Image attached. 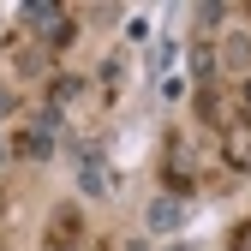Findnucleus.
<instances>
[{"instance_id": "f257e3e1", "label": "nucleus", "mask_w": 251, "mask_h": 251, "mask_svg": "<svg viewBox=\"0 0 251 251\" xmlns=\"http://www.w3.org/2000/svg\"><path fill=\"white\" fill-rule=\"evenodd\" d=\"M48 150H54V114H42V120L18 138V155H48Z\"/></svg>"}, {"instance_id": "f03ea898", "label": "nucleus", "mask_w": 251, "mask_h": 251, "mask_svg": "<svg viewBox=\"0 0 251 251\" xmlns=\"http://www.w3.org/2000/svg\"><path fill=\"white\" fill-rule=\"evenodd\" d=\"M179 215H185L179 198H155V203H150V227H155V233H174V227H179Z\"/></svg>"}, {"instance_id": "7ed1b4c3", "label": "nucleus", "mask_w": 251, "mask_h": 251, "mask_svg": "<svg viewBox=\"0 0 251 251\" xmlns=\"http://www.w3.org/2000/svg\"><path fill=\"white\" fill-rule=\"evenodd\" d=\"M227 66H251V30H233V36H227Z\"/></svg>"}, {"instance_id": "423d86ee", "label": "nucleus", "mask_w": 251, "mask_h": 251, "mask_svg": "<svg viewBox=\"0 0 251 251\" xmlns=\"http://www.w3.org/2000/svg\"><path fill=\"white\" fill-rule=\"evenodd\" d=\"M174 251H192V245H174Z\"/></svg>"}, {"instance_id": "39448f33", "label": "nucleus", "mask_w": 251, "mask_h": 251, "mask_svg": "<svg viewBox=\"0 0 251 251\" xmlns=\"http://www.w3.org/2000/svg\"><path fill=\"white\" fill-rule=\"evenodd\" d=\"M239 114H245V120H251V78H245V84H239Z\"/></svg>"}, {"instance_id": "20e7f679", "label": "nucleus", "mask_w": 251, "mask_h": 251, "mask_svg": "<svg viewBox=\"0 0 251 251\" xmlns=\"http://www.w3.org/2000/svg\"><path fill=\"white\" fill-rule=\"evenodd\" d=\"M227 245H233V251H251V222H239V227H233V239H227Z\"/></svg>"}]
</instances>
